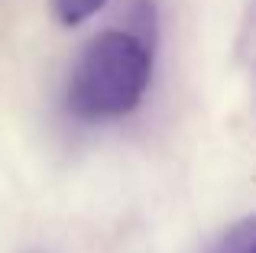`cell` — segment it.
Here are the masks:
<instances>
[{
	"instance_id": "obj_3",
	"label": "cell",
	"mask_w": 256,
	"mask_h": 253,
	"mask_svg": "<svg viewBox=\"0 0 256 253\" xmlns=\"http://www.w3.org/2000/svg\"><path fill=\"white\" fill-rule=\"evenodd\" d=\"M104 4L107 0H52V10H56L58 23L78 26V23H84V20H91Z\"/></svg>"
},
{
	"instance_id": "obj_1",
	"label": "cell",
	"mask_w": 256,
	"mask_h": 253,
	"mask_svg": "<svg viewBox=\"0 0 256 253\" xmlns=\"http://www.w3.org/2000/svg\"><path fill=\"white\" fill-rule=\"evenodd\" d=\"M152 75V46L140 32L107 30L82 52L65 88V108L84 124L126 117L140 108Z\"/></svg>"
},
{
	"instance_id": "obj_2",
	"label": "cell",
	"mask_w": 256,
	"mask_h": 253,
	"mask_svg": "<svg viewBox=\"0 0 256 253\" xmlns=\"http://www.w3.org/2000/svg\"><path fill=\"white\" fill-rule=\"evenodd\" d=\"M211 253H256V224L253 218H244L240 224H234Z\"/></svg>"
}]
</instances>
